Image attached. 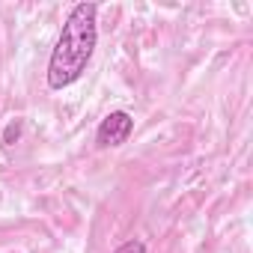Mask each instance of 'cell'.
<instances>
[{
	"mask_svg": "<svg viewBox=\"0 0 253 253\" xmlns=\"http://www.w3.org/2000/svg\"><path fill=\"white\" fill-rule=\"evenodd\" d=\"M98 6L95 3H78L66 15V24L60 30V39L51 51L48 60V86L51 89H66L81 81L86 72L92 51L98 45Z\"/></svg>",
	"mask_w": 253,
	"mask_h": 253,
	"instance_id": "obj_1",
	"label": "cell"
},
{
	"mask_svg": "<svg viewBox=\"0 0 253 253\" xmlns=\"http://www.w3.org/2000/svg\"><path fill=\"white\" fill-rule=\"evenodd\" d=\"M131 131H134V116H131L128 110H113V113H107V116L98 122V128H95V143H98L101 149H107V146H122L125 140L131 137Z\"/></svg>",
	"mask_w": 253,
	"mask_h": 253,
	"instance_id": "obj_2",
	"label": "cell"
},
{
	"mask_svg": "<svg viewBox=\"0 0 253 253\" xmlns=\"http://www.w3.org/2000/svg\"><path fill=\"white\" fill-rule=\"evenodd\" d=\"M113 253H146V244L140 238H128V241H122Z\"/></svg>",
	"mask_w": 253,
	"mask_h": 253,
	"instance_id": "obj_3",
	"label": "cell"
},
{
	"mask_svg": "<svg viewBox=\"0 0 253 253\" xmlns=\"http://www.w3.org/2000/svg\"><path fill=\"white\" fill-rule=\"evenodd\" d=\"M18 134H21V125H18V122H9V125H6V131H3V143L12 146V143L18 140Z\"/></svg>",
	"mask_w": 253,
	"mask_h": 253,
	"instance_id": "obj_4",
	"label": "cell"
}]
</instances>
